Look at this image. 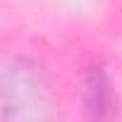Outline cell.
<instances>
[{
  "mask_svg": "<svg viewBox=\"0 0 122 122\" xmlns=\"http://www.w3.org/2000/svg\"><path fill=\"white\" fill-rule=\"evenodd\" d=\"M110 84L103 67H89L84 77V105L93 122H101L110 112Z\"/></svg>",
  "mask_w": 122,
  "mask_h": 122,
  "instance_id": "2",
  "label": "cell"
},
{
  "mask_svg": "<svg viewBox=\"0 0 122 122\" xmlns=\"http://www.w3.org/2000/svg\"><path fill=\"white\" fill-rule=\"evenodd\" d=\"M3 122H48V93L41 74L26 60L5 67Z\"/></svg>",
  "mask_w": 122,
  "mask_h": 122,
  "instance_id": "1",
  "label": "cell"
}]
</instances>
